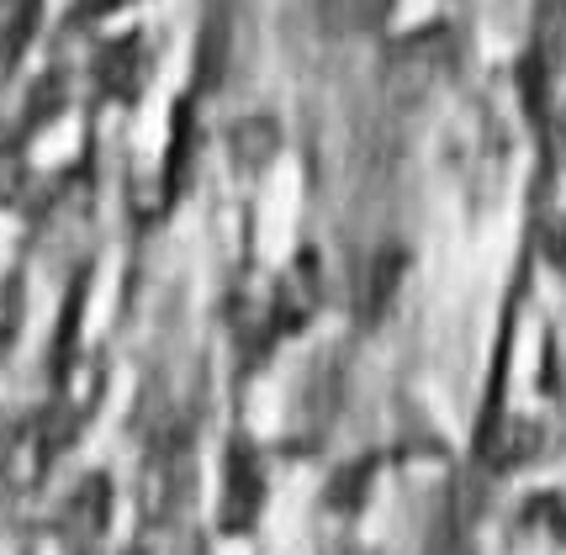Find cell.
Masks as SVG:
<instances>
[{"mask_svg":"<svg viewBox=\"0 0 566 555\" xmlns=\"http://www.w3.org/2000/svg\"><path fill=\"white\" fill-rule=\"evenodd\" d=\"M101 391H106V365H101L96 355H64V360H59V397H53V408L43 412L53 439H59V450L85 429V418L96 412Z\"/></svg>","mask_w":566,"mask_h":555,"instance_id":"cell-2","label":"cell"},{"mask_svg":"<svg viewBox=\"0 0 566 555\" xmlns=\"http://www.w3.org/2000/svg\"><path fill=\"white\" fill-rule=\"evenodd\" d=\"M32 22H38V0H0V64L22 53Z\"/></svg>","mask_w":566,"mask_h":555,"instance_id":"cell-6","label":"cell"},{"mask_svg":"<svg viewBox=\"0 0 566 555\" xmlns=\"http://www.w3.org/2000/svg\"><path fill=\"white\" fill-rule=\"evenodd\" d=\"M318 307H323L318 260H313V254H296L271 291V328L275 334H296V328H307V323L318 317Z\"/></svg>","mask_w":566,"mask_h":555,"instance_id":"cell-4","label":"cell"},{"mask_svg":"<svg viewBox=\"0 0 566 555\" xmlns=\"http://www.w3.org/2000/svg\"><path fill=\"white\" fill-rule=\"evenodd\" d=\"M53 455H59V439H53L49 418H27L11 434L0 439V492H32V486L49 477Z\"/></svg>","mask_w":566,"mask_h":555,"instance_id":"cell-3","label":"cell"},{"mask_svg":"<svg viewBox=\"0 0 566 555\" xmlns=\"http://www.w3.org/2000/svg\"><path fill=\"white\" fill-rule=\"evenodd\" d=\"M233 154H239V165H244V169L271 165V154H275V122H265V117L239 122V127H233Z\"/></svg>","mask_w":566,"mask_h":555,"instance_id":"cell-7","label":"cell"},{"mask_svg":"<svg viewBox=\"0 0 566 555\" xmlns=\"http://www.w3.org/2000/svg\"><path fill=\"white\" fill-rule=\"evenodd\" d=\"M265 503V465L249 439H233L222 455V498H218V530L222 534H249Z\"/></svg>","mask_w":566,"mask_h":555,"instance_id":"cell-1","label":"cell"},{"mask_svg":"<svg viewBox=\"0 0 566 555\" xmlns=\"http://www.w3.org/2000/svg\"><path fill=\"white\" fill-rule=\"evenodd\" d=\"M106 524H112V486L106 477H85L74 486L70 507H64V540H70L74 555H91L106 540Z\"/></svg>","mask_w":566,"mask_h":555,"instance_id":"cell-5","label":"cell"},{"mask_svg":"<svg viewBox=\"0 0 566 555\" xmlns=\"http://www.w3.org/2000/svg\"><path fill=\"white\" fill-rule=\"evenodd\" d=\"M123 6H133V0H80V17H112Z\"/></svg>","mask_w":566,"mask_h":555,"instance_id":"cell-9","label":"cell"},{"mask_svg":"<svg viewBox=\"0 0 566 555\" xmlns=\"http://www.w3.org/2000/svg\"><path fill=\"white\" fill-rule=\"evenodd\" d=\"M138 80H144V43H138V38H127L123 49L106 53V91L133 96V91H138Z\"/></svg>","mask_w":566,"mask_h":555,"instance_id":"cell-8","label":"cell"}]
</instances>
